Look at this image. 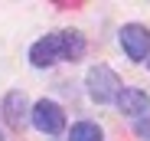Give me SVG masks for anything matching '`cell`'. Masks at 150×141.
Listing matches in <instances>:
<instances>
[{"label": "cell", "mask_w": 150, "mask_h": 141, "mask_svg": "<svg viewBox=\"0 0 150 141\" xmlns=\"http://www.w3.org/2000/svg\"><path fill=\"white\" fill-rule=\"evenodd\" d=\"M114 105L121 108V115H134V118H140V115L150 112V95H147L144 89H137V85H121Z\"/></svg>", "instance_id": "obj_6"}, {"label": "cell", "mask_w": 150, "mask_h": 141, "mask_svg": "<svg viewBox=\"0 0 150 141\" xmlns=\"http://www.w3.org/2000/svg\"><path fill=\"white\" fill-rule=\"evenodd\" d=\"M69 141H105V131L95 122H75L69 131Z\"/></svg>", "instance_id": "obj_8"}, {"label": "cell", "mask_w": 150, "mask_h": 141, "mask_svg": "<svg viewBox=\"0 0 150 141\" xmlns=\"http://www.w3.org/2000/svg\"><path fill=\"white\" fill-rule=\"evenodd\" d=\"M62 59V36L59 33H46L42 39H36L30 46V62L36 69H49Z\"/></svg>", "instance_id": "obj_4"}, {"label": "cell", "mask_w": 150, "mask_h": 141, "mask_svg": "<svg viewBox=\"0 0 150 141\" xmlns=\"http://www.w3.org/2000/svg\"><path fill=\"white\" fill-rule=\"evenodd\" d=\"M59 36H62V59L75 62V59L85 56V36L79 30H62Z\"/></svg>", "instance_id": "obj_7"}, {"label": "cell", "mask_w": 150, "mask_h": 141, "mask_svg": "<svg viewBox=\"0 0 150 141\" xmlns=\"http://www.w3.org/2000/svg\"><path fill=\"white\" fill-rule=\"evenodd\" d=\"M117 39H121V49L127 53L131 62L150 59V30H147V26H140V23H127V26H121Z\"/></svg>", "instance_id": "obj_3"}, {"label": "cell", "mask_w": 150, "mask_h": 141, "mask_svg": "<svg viewBox=\"0 0 150 141\" xmlns=\"http://www.w3.org/2000/svg\"><path fill=\"white\" fill-rule=\"evenodd\" d=\"M30 125H33L36 131L49 135V138H56V135L65 131V112H62V105L52 102V99H39V102L30 108Z\"/></svg>", "instance_id": "obj_2"}, {"label": "cell", "mask_w": 150, "mask_h": 141, "mask_svg": "<svg viewBox=\"0 0 150 141\" xmlns=\"http://www.w3.org/2000/svg\"><path fill=\"white\" fill-rule=\"evenodd\" d=\"M134 135L140 141H150V115H140V118L134 122Z\"/></svg>", "instance_id": "obj_9"}, {"label": "cell", "mask_w": 150, "mask_h": 141, "mask_svg": "<svg viewBox=\"0 0 150 141\" xmlns=\"http://www.w3.org/2000/svg\"><path fill=\"white\" fill-rule=\"evenodd\" d=\"M30 99H26V92L23 89H13V92H7V99H4V108H0V115H4V122L10 125V128H23L30 122Z\"/></svg>", "instance_id": "obj_5"}, {"label": "cell", "mask_w": 150, "mask_h": 141, "mask_svg": "<svg viewBox=\"0 0 150 141\" xmlns=\"http://www.w3.org/2000/svg\"><path fill=\"white\" fill-rule=\"evenodd\" d=\"M0 141H4V135H0Z\"/></svg>", "instance_id": "obj_10"}, {"label": "cell", "mask_w": 150, "mask_h": 141, "mask_svg": "<svg viewBox=\"0 0 150 141\" xmlns=\"http://www.w3.org/2000/svg\"><path fill=\"white\" fill-rule=\"evenodd\" d=\"M85 89H88V99L98 102V105H108L117 99V92H121V79L111 66H91L88 69V76H85Z\"/></svg>", "instance_id": "obj_1"}]
</instances>
